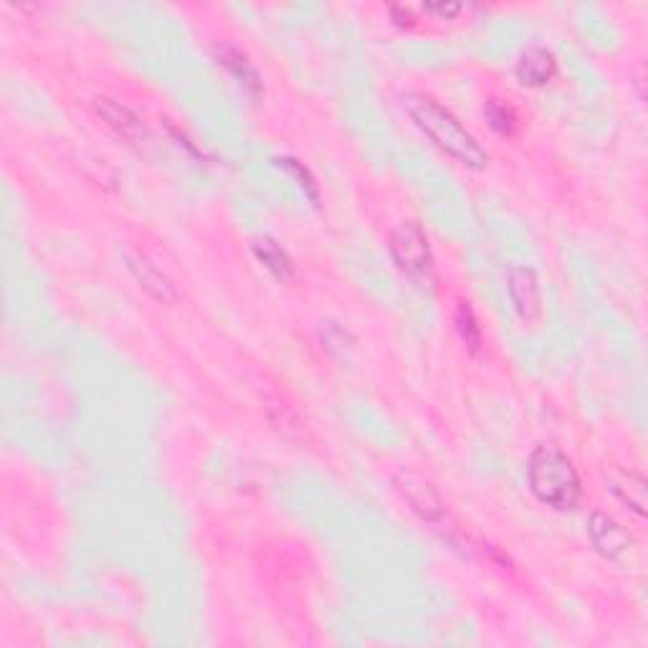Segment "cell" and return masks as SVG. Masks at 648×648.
<instances>
[{
  "label": "cell",
  "mask_w": 648,
  "mask_h": 648,
  "mask_svg": "<svg viewBox=\"0 0 648 648\" xmlns=\"http://www.w3.org/2000/svg\"><path fill=\"white\" fill-rule=\"evenodd\" d=\"M122 256H125L127 271L135 276L137 284H140L152 299H157V302L162 304H173L175 299H178V292H175V284L170 281V276L165 274L150 256H145L142 251L135 249H125Z\"/></svg>",
  "instance_id": "cell-5"
},
{
  "label": "cell",
  "mask_w": 648,
  "mask_h": 648,
  "mask_svg": "<svg viewBox=\"0 0 648 648\" xmlns=\"http://www.w3.org/2000/svg\"><path fill=\"white\" fill-rule=\"evenodd\" d=\"M608 486H611V492L616 494L621 502H626L638 517H646V479L636 471H611L608 474Z\"/></svg>",
  "instance_id": "cell-11"
},
{
  "label": "cell",
  "mask_w": 648,
  "mask_h": 648,
  "mask_svg": "<svg viewBox=\"0 0 648 648\" xmlns=\"http://www.w3.org/2000/svg\"><path fill=\"white\" fill-rule=\"evenodd\" d=\"M322 342L332 355H345V352L355 345V337H352V332L345 330L342 324L327 322L322 327Z\"/></svg>",
  "instance_id": "cell-15"
},
{
  "label": "cell",
  "mask_w": 648,
  "mask_h": 648,
  "mask_svg": "<svg viewBox=\"0 0 648 648\" xmlns=\"http://www.w3.org/2000/svg\"><path fill=\"white\" fill-rule=\"evenodd\" d=\"M405 114L413 119V125L428 137L436 147H441L446 155L459 160L461 165L471 170H484L489 165V152L479 145L474 135L466 130L451 109L443 107L433 97L421 92L403 94Z\"/></svg>",
  "instance_id": "cell-1"
},
{
  "label": "cell",
  "mask_w": 648,
  "mask_h": 648,
  "mask_svg": "<svg viewBox=\"0 0 648 648\" xmlns=\"http://www.w3.org/2000/svg\"><path fill=\"white\" fill-rule=\"evenodd\" d=\"M486 122L499 132V135H514L517 132V114L509 104H504L502 99H489L484 104Z\"/></svg>",
  "instance_id": "cell-13"
},
{
  "label": "cell",
  "mask_w": 648,
  "mask_h": 648,
  "mask_svg": "<svg viewBox=\"0 0 648 648\" xmlns=\"http://www.w3.org/2000/svg\"><path fill=\"white\" fill-rule=\"evenodd\" d=\"M254 254L256 259H259L279 281H289L294 276L292 256L281 249L279 243H276L271 236L254 238Z\"/></svg>",
  "instance_id": "cell-12"
},
{
  "label": "cell",
  "mask_w": 648,
  "mask_h": 648,
  "mask_svg": "<svg viewBox=\"0 0 648 648\" xmlns=\"http://www.w3.org/2000/svg\"><path fill=\"white\" fill-rule=\"evenodd\" d=\"M456 330H459L461 340L466 342V347L471 352L481 350V330L479 324H476L474 309L469 307V302H459V307H456Z\"/></svg>",
  "instance_id": "cell-14"
},
{
  "label": "cell",
  "mask_w": 648,
  "mask_h": 648,
  "mask_svg": "<svg viewBox=\"0 0 648 648\" xmlns=\"http://www.w3.org/2000/svg\"><path fill=\"white\" fill-rule=\"evenodd\" d=\"M400 492L405 494L408 504L421 514L423 519L428 522H438L443 517V502L436 492H433V486L428 481L416 479V476H405L400 481Z\"/></svg>",
  "instance_id": "cell-10"
},
{
  "label": "cell",
  "mask_w": 648,
  "mask_h": 648,
  "mask_svg": "<svg viewBox=\"0 0 648 648\" xmlns=\"http://www.w3.org/2000/svg\"><path fill=\"white\" fill-rule=\"evenodd\" d=\"M388 249L400 271L416 281L433 279V254L423 228L413 221L398 223L388 238Z\"/></svg>",
  "instance_id": "cell-3"
},
{
  "label": "cell",
  "mask_w": 648,
  "mask_h": 648,
  "mask_svg": "<svg viewBox=\"0 0 648 648\" xmlns=\"http://www.w3.org/2000/svg\"><path fill=\"white\" fill-rule=\"evenodd\" d=\"M428 13H438V16L443 18H451L456 16V13H461V6L459 3H436V6H426Z\"/></svg>",
  "instance_id": "cell-17"
},
{
  "label": "cell",
  "mask_w": 648,
  "mask_h": 648,
  "mask_svg": "<svg viewBox=\"0 0 648 648\" xmlns=\"http://www.w3.org/2000/svg\"><path fill=\"white\" fill-rule=\"evenodd\" d=\"M507 292L512 307L524 324H537L542 317V289L530 266H512L507 271Z\"/></svg>",
  "instance_id": "cell-4"
},
{
  "label": "cell",
  "mask_w": 648,
  "mask_h": 648,
  "mask_svg": "<svg viewBox=\"0 0 648 648\" xmlns=\"http://www.w3.org/2000/svg\"><path fill=\"white\" fill-rule=\"evenodd\" d=\"M216 56H218V61H221V64L231 71L233 79L241 84L243 92H249V94H254V97H259V92H261L259 71L251 66V61L246 59V54H243L241 49H236L233 44H216Z\"/></svg>",
  "instance_id": "cell-9"
},
{
  "label": "cell",
  "mask_w": 648,
  "mask_h": 648,
  "mask_svg": "<svg viewBox=\"0 0 648 648\" xmlns=\"http://www.w3.org/2000/svg\"><path fill=\"white\" fill-rule=\"evenodd\" d=\"M588 535L593 540L595 550L608 560H621L633 545V537L628 535V530L623 524H618L611 514L593 512L588 522Z\"/></svg>",
  "instance_id": "cell-7"
},
{
  "label": "cell",
  "mask_w": 648,
  "mask_h": 648,
  "mask_svg": "<svg viewBox=\"0 0 648 648\" xmlns=\"http://www.w3.org/2000/svg\"><path fill=\"white\" fill-rule=\"evenodd\" d=\"M94 109H97L99 117H102L104 122H107V125L122 137V140L130 142V145L145 147L147 142L152 140L145 122H142L130 107H125V104L114 102V99L109 97H97L94 99Z\"/></svg>",
  "instance_id": "cell-6"
},
{
  "label": "cell",
  "mask_w": 648,
  "mask_h": 648,
  "mask_svg": "<svg viewBox=\"0 0 648 648\" xmlns=\"http://www.w3.org/2000/svg\"><path fill=\"white\" fill-rule=\"evenodd\" d=\"M276 162H279L281 168H287L289 173L297 175L299 185H302L304 193L309 195V200H312V203H319V188H317V183H314L312 173H309V170L304 168L302 162L294 160V157H279V160H276Z\"/></svg>",
  "instance_id": "cell-16"
},
{
  "label": "cell",
  "mask_w": 648,
  "mask_h": 648,
  "mask_svg": "<svg viewBox=\"0 0 648 648\" xmlns=\"http://www.w3.org/2000/svg\"><path fill=\"white\" fill-rule=\"evenodd\" d=\"M527 481L542 504L552 509H575L583 494L575 464L552 443H540L527 461Z\"/></svg>",
  "instance_id": "cell-2"
},
{
  "label": "cell",
  "mask_w": 648,
  "mask_h": 648,
  "mask_svg": "<svg viewBox=\"0 0 648 648\" xmlns=\"http://www.w3.org/2000/svg\"><path fill=\"white\" fill-rule=\"evenodd\" d=\"M557 61L552 51L545 46H530L517 61V79L524 87H545L547 81L555 79Z\"/></svg>",
  "instance_id": "cell-8"
}]
</instances>
